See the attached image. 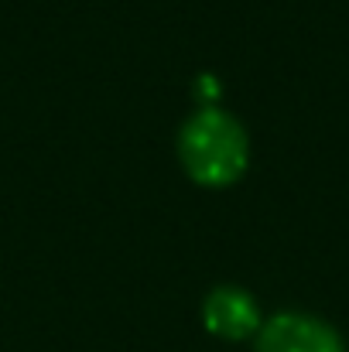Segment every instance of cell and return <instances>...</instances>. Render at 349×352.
Wrapping results in <instances>:
<instances>
[{"instance_id": "3957f363", "label": "cell", "mask_w": 349, "mask_h": 352, "mask_svg": "<svg viewBox=\"0 0 349 352\" xmlns=\"http://www.w3.org/2000/svg\"><path fill=\"white\" fill-rule=\"evenodd\" d=\"M202 322L213 336L230 339V342H240V339L260 332L257 301L243 287H233V284L209 291V298L202 301Z\"/></svg>"}, {"instance_id": "7a4b0ae2", "label": "cell", "mask_w": 349, "mask_h": 352, "mask_svg": "<svg viewBox=\"0 0 349 352\" xmlns=\"http://www.w3.org/2000/svg\"><path fill=\"white\" fill-rule=\"evenodd\" d=\"M257 352H346V342L329 322L315 315L281 311L260 325Z\"/></svg>"}, {"instance_id": "6da1fadb", "label": "cell", "mask_w": 349, "mask_h": 352, "mask_svg": "<svg viewBox=\"0 0 349 352\" xmlns=\"http://www.w3.org/2000/svg\"><path fill=\"white\" fill-rule=\"evenodd\" d=\"M178 154L192 182L206 188L233 185L250 161V144L243 126L220 110H202L182 126Z\"/></svg>"}]
</instances>
